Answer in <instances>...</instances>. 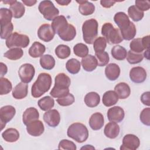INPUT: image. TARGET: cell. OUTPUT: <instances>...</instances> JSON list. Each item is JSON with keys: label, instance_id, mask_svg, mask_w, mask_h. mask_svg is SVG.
<instances>
[{"label": "cell", "instance_id": "obj_3", "mask_svg": "<svg viewBox=\"0 0 150 150\" xmlns=\"http://www.w3.org/2000/svg\"><path fill=\"white\" fill-rule=\"evenodd\" d=\"M67 136L79 143L85 142L88 137V131L82 123L75 122L71 124L67 131Z\"/></svg>", "mask_w": 150, "mask_h": 150}, {"label": "cell", "instance_id": "obj_36", "mask_svg": "<svg viewBox=\"0 0 150 150\" xmlns=\"http://www.w3.org/2000/svg\"><path fill=\"white\" fill-rule=\"evenodd\" d=\"M55 54L58 58L64 59L70 56L71 50L70 48L66 45H59L55 49Z\"/></svg>", "mask_w": 150, "mask_h": 150}, {"label": "cell", "instance_id": "obj_9", "mask_svg": "<svg viewBox=\"0 0 150 150\" xmlns=\"http://www.w3.org/2000/svg\"><path fill=\"white\" fill-rule=\"evenodd\" d=\"M51 26L55 33H57L59 36L62 35L68 29L69 23L66 17L63 15H59L56 17L52 22Z\"/></svg>", "mask_w": 150, "mask_h": 150}, {"label": "cell", "instance_id": "obj_19", "mask_svg": "<svg viewBox=\"0 0 150 150\" xmlns=\"http://www.w3.org/2000/svg\"><path fill=\"white\" fill-rule=\"evenodd\" d=\"M81 65L84 70L91 72L96 69L98 62L96 57L91 54H88L81 59Z\"/></svg>", "mask_w": 150, "mask_h": 150}, {"label": "cell", "instance_id": "obj_51", "mask_svg": "<svg viewBox=\"0 0 150 150\" xmlns=\"http://www.w3.org/2000/svg\"><path fill=\"white\" fill-rule=\"evenodd\" d=\"M135 6L140 11L144 12L149 9L150 2L148 1H135Z\"/></svg>", "mask_w": 150, "mask_h": 150}, {"label": "cell", "instance_id": "obj_50", "mask_svg": "<svg viewBox=\"0 0 150 150\" xmlns=\"http://www.w3.org/2000/svg\"><path fill=\"white\" fill-rule=\"evenodd\" d=\"M149 114H150V108H145L140 113L139 119L142 124L145 125H150V120H149Z\"/></svg>", "mask_w": 150, "mask_h": 150}, {"label": "cell", "instance_id": "obj_7", "mask_svg": "<svg viewBox=\"0 0 150 150\" xmlns=\"http://www.w3.org/2000/svg\"><path fill=\"white\" fill-rule=\"evenodd\" d=\"M29 38L23 34H20L16 32L12 33L6 40V45L8 48L26 47L29 44Z\"/></svg>", "mask_w": 150, "mask_h": 150}, {"label": "cell", "instance_id": "obj_40", "mask_svg": "<svg viewBox=\"0 0 150 150\" xmlns=\"http://www.w3.org/2000/svg\"><path fill=\"white\" fill-rule=\"evenodd\" d=\"M122 39L126 40H130L135 36L137 33V29L135 25L133 22H131L129 27L127 29L120 32Z\"/></svg>", "mask_w": 150, "mask_h": 150}, {"label": "cell", "instance_id": "obj_22", "mask_svg": "<svg viewBox=\"0 0 150 150\" xmlns=\"http://www.w3.org/2000/svg\"><path fill=\"white\" fill-rule=\"evenodd\" d=\"M28 92V85L26 83H19L12 90V96L17 100H21L26 97Z\"/></svg>", "mask_w": 150, "mask_h": 150}, {"label": "cell", "instance_id": "obj_23", "mask_svg": "<svg viewBox=\"0 0 150 150\" xmlns=\"http://www.w3.org/2000/svg\"><path fill=\"white\" fill-rule=\"evenodd\" d=\"M39 113L35 107H29L24 111L22 115L23 123L27 125L32 121L39 120Z\"/></svg>", "mask_w": 150, "mask_h": 150}, {"label": "cell", "instance_id": "obj_17", "mask_svg": "<svg viewBox=\"0 0 150 150\" xmlns=\"http://www.w3.org/2000/svg\"><path fill=\"white\" fill-rule=\"evenodd\" d=\"M114 21L120 28V32L128 28L132 22L129 21L128 15L123 12L116 13L114 16Z\"/></svg>", "mask_w": 150, "mask_h": 150}, {"label": "cell", "instance_id": "obj_43", "mask_svg": "<svg viewBox=\"0 0 150 150\" xmlns=\"http://www.w3.org/2000/svg\"><path fill=\"white\" fill-rule=\"evenodd\" d=\"M73 52L75 55L79 57H84L88 55V47L81 43H77L73 47Z\"/></svg>", "mask_w": 150, "mask_h": 150}, {"label": "cell", "instance_id": "obj_16", "mask_svg": "<svg viewBox=\"0 0 150 150\" xmlns=\"http://www.w3.org/2000/svg\"><path fill=\"white\" fill-rule=\"evenodd\" d=\"M124 111L120 106L112 107L107 111V118L110 121L120 122L124 120Z\"/></svg>", "mask_w": 150, "mask_h": 150}, {"label": "cell", "instance_id": "obj_59", "mask_svg": "<svg viewBox=\"0 0 150 150\" xmlns=\"http://www.w3.org/2000/svg\"><path fill=\"white\" fill-rule=\"evenodd\" d=\"M15 1H12V0H11V1H2V2L5 3V4H7L11 5L12 4H13L15 2Z\"/></svg>", "mask_w": 150, "mask_h": 150}, {"label": "cell", "instance_id": "obj_32", "mask_svg": "<svg viewBox=\"0 0 150 150\" xmlns=\"http://www.w3.org/2000/svg\"><path fill=\"white\" fill-rule=\"evenodd\" d=\"M112 56L117 60H123L127 57V50L120 45L114 46L111 51Z\"/></svg>", "mask_w": 150, "mask_h": 150}, {"label": "cell", "instance_id": "obj_12", "mask_svg": "<svg viewBox=\"0 0 150 150\" xmlns=\"http://www.w3.org/2000/svg\"><path fill=\"white\" fill-rule=\"evenodd\" d=\"M44 121L51 127H57L60 121V115L59 111L56 109H52L46 111L43 114Z\"/></svg>", "mask_w": 150, "mask_h": 150}, {"label": "cell", "instance_id": "obj_13", "mask_svg": "<svg viewBox=\"0 0 150 150\" xmlns=\"http://www.w3.org/2000/svg\"><path fill=\"white\" fill-rule=\"evenodd\" d=\"M54 35L55 33L51 25L47 23L42 25L38 30V38L46 42L51 41L53 39Z\"/></svg>", "mask_w": 150, "mask_h": 150}, {"label": "cell", "instance_id": "obj_30", "mask_svg": "<svg viewBox=\"0 0 150 150\" xmlns=\"http://www.w3.org/2000/svg\"><path fill=\"white\" fill-rule=\"evenodd\" d=\"M10 10L12 13L13 17L15 18H21L22 17L25 12V8L21 2L15 1L10 5Z\"/></svg>", "mask_w": 150, "mask_h": 150}, {"label": "cell", "instance_id": "obj_45", "mask_svg": "<svg viewBox=\"0 0 150 150\" xmlns=\"http://www.w3.org/2000/svg\"><path fill=\"white\" fill-rule=\"evenodd\" d=\"M107 46V41L104 37L100 36L95 39L93 43V48L96 53L104 52Z\"/></svg>", "mask_w": 150, "mask_h": 150}, {"label": "cell", "instance_id": "obj_6", "mask_svg": "<svg viewBox=\"0 0 150 150\" xmlns=\"http://www.w3.org/2000/svg\"><path fill=\"white\" fill-rule=\"evenodd\" d=\"M38 9L44 18L49 21H53L59 14V9L55 7L52 1L49 0L41 1Z\"/></svg>", "mask_w": 150, "mask_h": 150}, {"label": "cell", "instance_id": "obj_58", "mask_svg": "<svg viewBox=\"0 0 150 150\" xmlns=\"http://www.w3.org/2000/svg\"><path fill=\"white\" fill-rule=\"evenodd\" d=\"M143 55L144 57H146L147 59H149V49H146Z\"/></svg>", "mask_w": 150, "mask_h": 150}, {"label": "cell", "instance_id": "obj_10", "mask_svg": "<svg viewBox=\"0 0 150 150\" xmlns=\"http://www.w3.org/2000/svg\"><path fill=\"white\" fill-rule=\"evenodd\" d=\"M16 114V110L14 107L8 105H5L0 109V120L1 130L5 127L6 124L9 122Z\"/></svg>", "mask_w": 150, "mask_h": 150}, {"label": "cell", "instance_id": "obj_34", "mask_svg": "<svg viewBox=\"0 0 150 150\" xmlns=\"http://www.w3.org/2000/svg\"><path fill=\"white\" fill-rule=\"evenodd\" d=\"M23 55V52L22 49L19 47L11 48L4 54V57L12 60H18L21 59Z\"/></svg>", "mask_w": 150, "mask_h": 150}, {"label": "cell", "instance_id": "obj_53", "mask_svg": "<svg viewBox=\"0 0 150 150\" xmlns=\"http://www.w3.org/2000/svg\"><path fill=\"white\" fill-rule=\"evenodd\" d=\"M115 2L116 1H104V0L100 1V4L101 6L106 8H109L111 7L115 4Z\"/></svg>", "mask_w": 150, "mask_h": 150}, {"label": "cell", "instance_id": "obj_38", "mask_svg": "<svg viewBox=\"0 0 150 150\" xmlns=\"http://www.w3.org/2000/svg\"><path fill=\"white\" fill-rule=\"evenodd\" d=\"M128 13L129 16L135 22L141 21L144 16V12L139 10L135 5H131L128 8Z\"/></svg>", "mask_w": 150, "mask_h": 150}, {"label": "cell", "instance_id": "obj_15", "mask_svg": "<svg viewBox=\"0 0 150 150\" xmlns=\"http://www.w3.org/2000/svg\"><path fill=\"white\" fill-rule=\"evenodd\" d=\"M26 131L31 136L39 137L45 131L44 125L41 121L37 120L26 125Z\"/></svg>", "mask_w": 150, "mask_h": 150}, {"label": "cell", "instance_id": "obj_48", "mask_svg": "<svg viewBox=\"0 0 150 150\" xmlns=\"http://www.w3.org/2000/svg\"><path fill=\"white\" fill-rule=\"evenodd\" d=\"M74 100L75 98L74 96L71 93H69L67 96L63 97L57 98L56 100V101L59 104V105L65 107L71 105L74 102Z\"/></svg>", "mask_w": 150, "mask_h": 150}, {"label": "cell", "instance_id": "obj_55", "mask_svg": "<svg viewBox=\"0 0 150 150\" xmlns=\"http://www.w3.org/2000/svg\"><path fill=\"white\" fill-rule=\"evenodd\" d=\"M7 71H8V69H7L6 64H5L2 62H1V77H3L5 74H6V73H7Z\"/></svg>", "mask_w": 150, "mask_h": 150}, {"label": "cell", "instance_id": "obj_21", "mask_svg": "<svg viewBox=\"0 0 150 150\" xmlns=\"http://www.w3.org/2000/svg\"><path fill=\"white\" fill-rule=\"evenodd\" d=\"M120 128L117 122L111 121L107 123L104 129V135L110 139H114L119 135Z\"/></svg>", "mask_w": 150, "mask_h": 150}, {"label": "cell", "instance_id": "obj_24", "mask_svg": "<svg viewBox=\"0 0 150 150\" xmlns=\"http://www.w3.org/2000/svg\"><path fill=\"white\" fill-rule=\"evenodd\" d=\"M114 91L120 99H125L131 94V89L128 84L121 82L117 84L114 87Z\"/></svg>", "mask_w": 150, "mask_h": 150}, {"label": "cell", "instance_id": "obj_11", "mask_svg": "<svg viewBox=\"0 0 150 150\" xmlns=\"http://www.w3.org/2000/svg\"><path fill=\"white\" fill-rule=\"evenodd\" d=\"M140 145L139 139L135 135L127 134L122 139L121 150H135Z\"/></svg>", "mask_w": 150, "mask_h": 150}, {"label": "cell", "instance_id": "obj_46", "mask_svg": "<svg viewBox=\"0 0 150 150\" xmlns=\"http://www.w3.org/2000/svg\"><path fill=\"white\" fill-rule=\"evenodd\" d=\"M13 30V25L12 22L1 26V38L2 39H7L12 34Z\"/></svg>", "mask_w": 150, "mask_h": 150}, {"label": "cell", "instance_id": "obj_42", "mask_svg": "<svg viewBox=\"0 0 150 150\" xmlns=\"http://www.w3.org/2000/svg\"><path fill=\"white\" fill-rule=\"evenodd\" d=\"M12 89L11 82L6 78L1 77L0 78V94H7Z\"/></svg>", "mask_w": 150, "mask_h": 150}, {"label": "cell", "instance_id": "obj_52", "mask_svg": "<svg viewBox=\"0 0 150 150\" xmlns=\"http://www.w3.org/2000/svg\"><path fill=\"white\" fill-rule=\"evenodd\" d=\"M149 91H146L141 96V102L145 105L149 106L150 105V101H149Z\"/></svg>", "mask_w": 150, "mask_h": 150}, {"label": "cell", "instance_id": "obj_37", "mask_svg": "<svg viewBox=\"0 0 150 150\" xmlns=\"http://www.w3.org/2000/svg\"><path fill=\"white\" fill-rule=\"evenodd\" d=\"M12 16V13L10 9L6 8H1L0 9L1 26L11 23Z\"/></svg>", "mask_w": 150, "mask_h": 150}, {"label": "cell", "instance_id": "obj_44", "mask_svg": "<svg viewBox=\"0 0 150 150\" xmlns=\"http://www.w3.org/2000/svg\"><path fill=\"white\" fill-rule=\"evenodd\" d=\"M76 36V28L73 25L70 24L66 31L64 33H63L62 35L59 36V37L62 40L64 41L69 42L74 39Z\"/></svg>", "mask_w": 150, "mask_h": 150}, {"label": "cell", "instance_id": "obj_35", "mask_svg": "<svg viewBox=\"0 0 150 150\" xmlns=\"http://www.w3.org/2000/svg\"><path fill=\"white\" fill-rule=\"evenodd\" d=\"M66 67L69 73L75 74L78 73L80 70L81 65L77 59L72 58L67 60L66 64Z\"/></svg>", "mask_w": 150, "mask_h": 150}, {"label": "cell", "instance_id": "obj_14", "mask_svg": "<svg viewBox=\"0 0 150 150\" xmlns=\"http://www.w3.org/2000/svg\"><path fill=\"white\" fill-rule=\"evenodd\" d=\"M146 71L142 67L137 66L132 67L129 71V78L135 83H141L146 79Z\"/></svg>", "mask_w": 150, "mask_h": 150}, {"label": "cell", "instance_id": "obj_1", "mask_svg": "<svg viewBox=\"0 0 150 150\" xmlns=\"http://www.w3.org/2000/svg\"><path fill=\"white\" fill-rule=\"evenodd\" d=\"M71 84L70 77L64 73H60L56 75L54 79V85L50 92V94L54 98H62L69 93V88Z\"/></svg>", "mask_w": 150, "mask_h": 150}, {"label": "cell", "instance_id": "obj_41", "mask_svg": "<svg viewBox=\"0 0 150 150\" xmlns=\"http://www.w3.org/2000/svg\"><path fill=\"white\" fill-rule=\"evenodd\" d=\"M129 47L130 50L135 53H142L144 50H145L142 38L133 39L129 43Z\"/></svg>", "mask_w": 150, "mask_h": 150}, {"label": "cell", "instance_id": "obj_18", "mask_svg": "<svg viewBox=\"0 0 150 150\" xmlns=\"http://www.w3.org/2000/svg\"><path fill=\"white\" fill-rule=\"evenodd\" d=\"M89 125L90 128L94 131L100 129L104 125V120L103 115L100 112H95L93 114L89 119Z\"/></svg>", "mask_w": 150, "mask_h": 150}, {"label": "cell", "instance_id": "obj_26", "mask_svg": "<svg viewBox=\"0 0 150 150\" xmlns=\"http://www.w3.org/2000/svg\"><path fill=\"white\" fill-rule=\"evenodd\" d=\"M46 47L39 42H35L29 49V54L33 58H38L43 56L45 52Z\"/></svg>", "mask_w": 150, "mask_h": 150}, {"label": "cell", "instance_id": "obj_57", "mask_svg": "<svg viewBox=\"0 0 150 150\" xmlns=\"http://www.w3.org/2000/svg\"><path fill=\"white\" fill-rule=\"evenodd\" d=\"M56 2L59 4L60 5L64 6V5H68L70 2L71 1H66V0H60V1H56Z\"/></svg>", "mask_w": 150, "mask_h": 150}, {"label": "cell", "instance_id": "obj_31", "mask_svg": "<svg viewBox=\"0 0 150 150\" xmlns=\"http://www.w3.org/2000/svg\"><path fill=\"white\" fill-rule=\"evenodd\" d=\"M39 62L41 67L45 70H52L55 66V60L54 57L50 54L42 56Z\"/></svg>", "mask_w": 150, "mask_h": 150}, {"label": "cell", "instance_id": "obj_54", "mask_svg": "<svg viewBox=\"0 0 150 150\" xmlns=\"http://www.w3.org/2000/svg\"><path fill=\"white\" fill-rule=\"evenodd\" d=\"M142 42L144 44V46L145 47V50L146 49H149V36L147 35L145 36L144 37H143L142 38Z\"/></svg>", "mask_w": 150, "mask_h": 150}, {"label": "cell", "instance_id": "obj_4", "mask_svg": "<svg viewBox=\"0 0 150 150\" xmlns=\"http://www.w3.org/2000/svg\"><path fill=\"white\" fill-rule=\"evenodd\" d=\"M98 23L95 19H90L86 21L82 25L83 38L87 44L94 43L98 35Z\"/></svg>", "mask_w": 150, "mask_h": 150}, {"label": "cell", "instance_id": "obj_29", "mask_svg": "<svg viewBox=\"0 0 150 150\" xmlns=\"http://www.w3.org/2000/svg\"><path fill=\"white\" fill-rule=\"evenodd\" d=\"M2 137L8 142H14L19 138V133L16 129L9 128L2 133Z\"/></svg>", "mask_w": 150, "mask_h": 150}, {"label": "cell", "instance_id": "obj_28", "mask_svg": "<svg viewBox=\"0 0 150 150\" xmlns=\"http://www.w3.org/2000/svg\"><path fill=\"white\" fill-rule=\"evenodd\" d=\"M84 101L87 107L90 108L95 107H97L100 102V96L97 93L91 91L85 96Z\"/></svg>", "mask_w": 150, "mask_h": 150}, {"label": "cell", "instance_id": "obj_56", "mask_svg": "<svg viewBox=\"0 0 150 150\" xmlns=\"http://www.w3.org/2000/svg\"><path fill=\"white\" fill-rule=\"evenodd\" d=\"M22 1L25 5L28 6H32L37 2V1L35 0H22Z\"/></svg>", "mask_w": 150, "mask_h": 150}, {"label": "cell", "instance_id": "obj_27", "mask_svg": "<svg viewBox=\"0 0 150 150\" xmlns=\"http://www.w3.org/2000/svg\"><path fill=\"white\" fill-rule=\"evenodd\" d=\"M118 97L116 93L112 90L105 92L103 96V103L106 107H111L115 105L118 101Z\"/></svg>", "mask_w": 150, "mask_h": 150}, {"label": "cell", "instance_id": "obj_25", "mask_svg": "<svg viewBox=\"0 0 150 150\" xmlns=\"http://www.w3.org/2000/svg\"><path fill=\"white\" fill-rule=\"evenodd\" d=\"M79 4V12L84 16L91 15L95 11L94 5L87 1H76Z\"/></svg>", "mask_w": 150, "mask_h": 150}, {"label": "cell", "instance_id": "obj_33", "mask_svg": "<svg viewBox=\"0 0 150 150\" xmlns=\"http://www.w3.org/2000/svg\"><path fill=\"white\" fill-rule=\"evenodd\" d=\"M38 106L42 111H48L54 107V100L50 96H45L40 98L38 102Z\"/></svg>", "mask_w": 150, "mask_h": 150}, {"label": "cell", "instance_id": "obj_20", "mask_svg": "<svg viewBox=\"0 0 150 150\" xmlns=\"http://www.w3.org/2000/svg\"><path fill=\"white\" fill-rule=\"evenodd\" d=\"M120 74V68L116 63L108 64L105 69V75L111 81L117 80Z\"/></svg>", "mask_w": 150, "mask_h": 150}, {"label": "cell", "instance_id": "obj_5", "mask_svg": "<svg viewBox=\"0 0 150 150\" xmlns=\"http://www.w3.org/2000/svg\"><path fill=\"white\" fill-rule=\"evenodd\" d=\"M101 34L108 43L118 44L123 40L120 29L114 28L110 22L105 23L101 28Z\"/></svg>", "mask_w": 150, "mask_h": 150}, {"label": "cell", "instance_id": "obj_39", "mask_svg": "<svg viewBox=\"0 0 150 150\" xmlns=\"http://www.w3.org/2000/svg\"><path fill=\"white\" fill-rule=\"evenodd\" d=\"M143 59L144 55L142 53H135L130 50L128 52L127 60L128 62L131 64L139 63L142 62Z\"/></svg>", "mask_w": 150, "mask_h": 150}, {"label": "cell", "instance_id": "obj_8", "mask_svg": "<svg viewBox=\"0 0 150 150\" xmlns=\"http://www.w3.org/2000/svg\"><path fill=\"white\" fill-rule=\"evenodd\" d=\"M35 74L34 66L30 63L23 64L19 69L18 75L22 82L25 83H30Z\"/></svg>", "mask_w": 150, "mask_h": 150}, {"label": "cell", "instance_id": "obj_2", "mask_svg": "<svg viewBox=\"0 0 150 150\" xmlns=\"http://www.w3.org/2000/svg\"><path fill=\"white\" fill-rule=\"evenodd\" d=\"M51 76L47 73H41L33 84L31 94L34 98H39L49 91L52 85Z\"/></svg>", "mask_w": 150, "mask_h": 150}, {"label": "cell", "instance_id": "obj_47", "mask_svg": "<svg viewBox=\"0 0 150 150\" xmlns=\"http://www.w3.org/2000/svg\"><path fill=\"white\" fill-rule=\"evenodd\" d=\"M96 57L97 58L98 66L102 67L106 66L110 60L109 55L106 52H101L95 53Z\"/></svg>", "mask_w": 150, "mask_h": 150}, {"label": "cell", "instance_id": "obj_49", "mask_svg": "<svg viewBox=\"0 0 150 150\" xmlns=\"http://www.w3.org/2000/svg\"><path fill=\"white\" fill-rule=\"evenodd\" d=\"M76 144L68 139H62L60 141L58 149H69V150H76Z\"/></svg>", "mask_w": 150, "mask_h": 150}]
</instances>
